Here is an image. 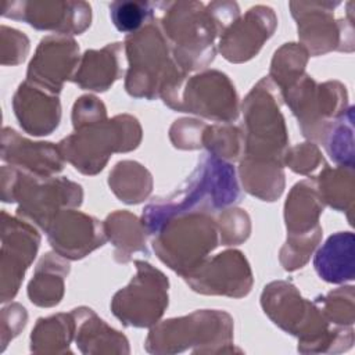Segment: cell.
I'll return each instance as SVG.
<instances>
[{
    "label": "cell",
    "mask_w": 355,
    "mask_h": 355,
    "mask_svg": "<svg viewBox=\"0 0 355 355\" xmlns=\"http://www.w3.org/2000/svg\"><path fill=\"white\" fill-rule=\"evenodd\" d=\"M239 197L233 166L209 153L173 194L147 205L141 223L150 234H155L173 216L196 212V208L201 212H208L207 208L216 211L239 201Z\"/></svg>",
    "instance_id": "6da1fadb"
},
{
    "label": "cell",
    "mask_w": 355,
    "mask_h": 355,
    "mask_svg": "<svg viewBox=\"0 0 355 355\" xmlns=\"http://www.w3.org/2000/svg\"><path fill=\"white\" fill-rule=\"evenodd\" d=\"M129 69L126 90L135 97L154 98L158 94L172 108L180 100L186 71L172 62L168 39L151 21L126 37Z\"/></svg>",
    "instance_id": "7a4b0ae2"
},
{
    "label": "cell",
    "mask_w": 355,
    "mask_h": 355,
    "mask_svg": "<svg viewBox=\"0 0 355 355\" xmlns=\"http://www.w3.org/2000/svg\"><path fill=\"white\" fill-rule=\"evenodd\" d=\"M140 137L137 121L129 115H118L110 121L78 128L73 135L58 143V150L78 171L94 175L104 168L112 153L136 148Z\"/></svg>",
    "instance_id": "3957f363"
},
{
    "label": "cell",
    "mask_w": 355,
    "mask_h": 355,
    "mask_svg": "<svg viewBox=\"0 0 355 355\" xmlns=\"http://www.w3.org/2000/svg\"><path fill=\"white\" fill-rule=\"evenodd\" d=\"M153 248L171 269L186 277L218 245V230L208 212L171 218L155 233Z\"/></svg>",
    "instance_id": "277c9868"
},
{
    "label": "cell",
    "mask_w": 355,
    "mask_h": 355,
    "mask_svg": "<svg viewBox=\"0 0 355 355\" xmlns=\"http://www.w3.org/2000/svg\"><path fill=\"white\" fill-rule=\"evenodd\" d=\"M161 7L162 28L175 46L178 65L187 72L212 61L214 40L220 29L211 12L197 1L161 3Z\"/></svg>",
    "instance_id": "5b68a950"
},
{
    "label": "cell",
    "mask_w": 355,
    "mask_h": 355,
    "mask_svg": "<svg viewBox=\"0 0 355 355\" xmlns=\"http://www.w3.org/2000/svg\"><path fill=\"white\" fill-rule=\"evenodd\" d=\"M11 173L10 196L4 201H19L17 214L28 222H35L44 232L64 207H76L82 202V187L65 178H42L21 172L17 166L8 168Z\"/></svg>",
    "instance_id": "8992f818"
},
{
    "label": "cell",
    "mask_w": 355,
    "mask_h": 355,
    "mask_svg": "<svg viewBox=\"0 0 355 355\" xmlns=\"http://www.w3.org/2000/svg\"><path fill=\"white\" fill-rule=\"evenodd\" d=\"M269 79H262L244 101L245 158L282 162L287 146L284 121Z\"/></svg>",
    "instance_id": "52a82bcc"
},
{
    "label": "cell",
    "mask_w": 355,
    "mask_h": 355,
    "mask_svg": "<svg viewBox=\"0 0 355 355\" xmlns=\"http://www.w3.org/2000/svg\"><path fill=\"white\" fill-rule=\"evenodd\" d=\"M287 104L297 115L304 136L323 141L330 118H340L347 110V93L337 82L316 85L304 75L283 89Z\"/></svg>",
    "instance_id": "ba28073f"
},
{
    "label": "cell",
    "mask_w": 355,
    "mask_h": 355,
    "mask_svg": "<svg viewBox=\"0 0 355 355\" xmlns=\"http://www.w3.org/2000/svg\"><path fill=\"white\" fill-rule=\"evenodd\" d=\"M137 276L112 300V312L126 326L147 327L161 318L168 305V280L150 263L135 262Z\"/></svg>",
    "instance_id": "9c48e42d"
},
{
    "label": "cell",
    "mask_w": 355,
    "mask_h": 355,
    "mask_svg": "<svg viewBox=\"0 0 355 355\" xmlns=\"http://www.w3.org/2000/svg\"><path fill=\"white\" fill-rule=\"evenodd\" d=\"M1 14L22 19L36 29L79 35L90 25V6L79 1H15L3 3Z\"/></svg>",
    "instance_id": "30bf717a"
},
{
    "label": "cell",
    "mask_w": 355,
    "mask_h": 355,
    "mask_svg": "<svg viewBox=\"0 0 355 355\" xmlns=\"http://www.w3.org/2000/svg\"><path fill=\"white\" fill-rule=\"evenodd\" d=\"M179 111L230 122L239 114L234 86L226 75L216 71L193 76L183 90Z\"/></svg>",
    "instance_id": "8fae6325"
},
{
    "label": "cell",
    "mask_w": 355,
    "mask_h": 355,
    "mask_svg": "<svg viewBox=\"0 0 355 355\" xmlns=\"http://www.w3.org/2000/svg\"><path fill=\"white\" fill-rule=\"evenodd\" d=\"M184 279L198 293L230 297L245 295L252 284L250 266L239 251H226L204 261Z\"/></svg>",
    "instance_id": "7c38bea8"
},
{
    "label": "cell",
    "mask_w": 355,
    "mask_h": 355,
    "mask_svg": "<svg viewBox=\"0 0 355 355\" xmlns=\"http://www.w3.org/2000/svg\"><path fill=\"white\" fill-rule=\"evenodd\" d=\"M79 60V47L71 37L49 36L43 39L28 69V82L57 94L64 80L72 79Z\"/></svg>",
    "instance_id": "4fadbf2b"
},
{
    "label": "cell",
    "mask_w": 355,
    "mask_h": 355,
    "mask_svg": "<svg viewBox=\"0 0 355 355\" xmlns=\"http://www.w3.org/2000/svg\"><path fill=\"white\" fill-rule=\"evenodd\" d=\"M46 233L54 251L69 259L83 258L105 241V230L98 220L73 209L57 214Z\"/></svg>",
    "instance_id": "5bb4252c"
},
{
    "label": "cell",
    "mask_w": 355,
    "mask_h": 355,
    "mask_svg": "<svg viewBox=\"0 0 355 355\" xmlns=\"http://www.w3.org/2000/svg\"><path fill=\"white\" fill-rule=\"evenodd\" d=\"M3 247H1V276L3 300L12 298L19 287L25 269L29 266L39 247V234L26 220L10 222L3 215Z\"/></svg>",
    "instance_id": "9a60e30c"
},
{
    "label": "cell",
    "mask_w": 355,
    "mask_h": 355,
    "mask_svg": "<svg viewBox=\"0 0 355 355\" xmlns=\"http://www.w3.org/2000/svg\"><path fill=\"white\" fill-rule=\"evenodd\" d=\"M275 28L276 17L272 8L265 6L252 7L243 18L236 19L222 32L220 53L232 62L247 61L259 51Z\"/></svg>",
    "instance_id": "2e32d148"
},
{
    "label": "cell",
    "mask_w": 355,
    "mask_h": 355,
    "mask_svg": "<svg viewBox=\"0 0 355 355\" xmlns=\"http://www.w3.org/2000/svg\"><path fill=\"white\" fill-rule=\"evenodd\" d=\"M340 3H290L291 14L297 19L298 36L311 51L318 55L333 49L343 50L344 22H334L333 8Z\"/></svg>",
    "instance_id": "e0dca14e"
},
{
    "label": "cell",
    "mask_w": 355,
    "mask_h": 355,
    "mask_svg": "<svg viewBox=\"0 0 355 355\" xmlns=\"http://www.w3.org/2000/svg\"><path fill=\"white\" fill-rule=\"evenodd\" d=\"M262 306L265 309V313L270 316V319L279 324L282 329H284L288 333H294L295 320L300 319V331L298 336H306V331H313V343L319 338V334H324L326 331L318 329L316 326L311 324L309 319L312 320H322L323 316L319 313V309H316L311 302L301 298L298 291L294 286L284 283V282H276L265 287V291L262 294ZM315 323V322H312ZM320 326H326L324 323H315Z\"/></svg>",
    "instance_id": "ac0fdd59"
},
{
    "label": "cell",
    "mask_w": 355,
    "mask_h": 355,
    "mask_svg": "<svg viewBox=\"0 0 355 355\" xmlns=\"http://www.w3.org/2000/svg\"><path fill=\"white\" fill-rule=\"evenodd\" d=\"M12 105L19 125L33 136L50 135L58 126L61 108L57 94L28 80L19 86Z\"/></svg>",
    "instance_id": "d6986e66"
},
{
    "label": "cell",
    "mask_w": 355,
    "mask_h": 355,
    "mask_svg": "<svg viewBox=\"0 0 355 355\" xmlns=\"http://www.w3.org/2000/svg\"><path fill=\"white\" fill-rule=\"evenodd\" d=\"M322 198L316 184L308 179L297 183L286 202V225L288 240H319L322 229L318 225L322 212Z\"/></svg>",
    "instance_id": "ffe728a7"
},
{
    "label": "cell",
    "mask_w": 355,
    "mask_h": 355,
    "mask_svg": "<svg viewBox=\"0 0 355 355\" xmlns=\"http://www.w3.org/2000/svg\"><path fill=\"white\" fill-rule=\"evenodd\" d=\"M3 159L42 178H49L62 169L58 146L28 141L7 128L3 130Z\"/></svg>",
    "instance_id": "44dd1931"
},
{
    "label": "cell",
    "mask_w": 355,
    "mask_h": 355,
    "mask_svg": "<svg viewBox=\"0 0 355 355\" xmlns=\"http://www.w3.org/2000/svg\"><path fill=\"white\" fill-rule=\"evenodd\" d=\"M352 232H338L327 239L315 255L313 266L318 275L329 283H344L354 279Z\"/></svg>",
    "instance_id": "7402d4cb"
},
{
    "label": "cell",
    "mask_w": 355,
    "mask_h": 355,
    "mask_svg": "<svg viewBox=\"0 0 355 355\" xmlns=\"http://www.w3.org/2000/svg\"><path fill=\"white\" fill-rule=\"evenodd\" d=\"M121 43L108 44L103 50H87L72 80L82 89L96 92L107 90L112 82L121 76Z\"/></svg>",
    "instance_id": "603a6c76"
},
{
    "label": "cell",
    "mask_w": 355,
    "mask_h": 355,
    "mask_svg": "<svg viewBox=\"0 0 355 355\" xmlns=\"http://www.w3.org/2000/svg\"><path fill=\"white\" fill-rule=\"evenodd\" d=\"M241 180L248 193L265 201L276 200L284 187L282 162L244 158L240 165Z\"/></svg>",
    "instance_id": "cb8c5ba5"
},
{
    "label": "cell",
    "mask_w": 355,
    "mask_h": 355,
    "mask_svg": "<svg viewBox=\"0 0 355 355\" xmlns=\"http://www.w3.org/2000/svg\"><path fill=\"white\" fill-rule=\"evenodd\" d=\"M105 234L116 247L115 258L119 262H128L132 254L141 251L147 254L144 225L129 212H115L104 223Z\"/></svg>",
    "instance_id": "d4e9b609"
},
{
    "label": "cell",
    "mask_w": 355,
    "mask_h": 355,
    "mask_svg": "<svg viewBox=\"0 0 355 355\" xmlns=\"http://www.w3.org/2000/svg\"><path fill=\"white\" fill-rule=\"evenodd\" d=\"M68 263L47 254L39 263L35 277L29 283L28 295L39 306L57 305L64 293V275L68 273Z\"/></svg>",
    "instance_id": "484cf974"
},
{
    "label": "cell",
    "mask_w": 355,
    "mask_h": 355,
    "mask_svg": "<svg viewBox=\"0 0 355 355\" xmlns=\"http://www.w3.org/2000/svg\"><path fill=\"white\" fill-rule=\"evenodd\" d=\"M108 183L121 201L137 204L150 194L153 180L151 175L140 164L122 161L110 173Z\"/></svg>",
    "instance_id": "4316f807"
},
{
    "label": "cell",
    "mask_w": 355,
    "mask_h": 355,
    "mask_svg": "<svg viewBox=\"0 0 355 355\" xmlns=\"http://www.w3.org/2000/svg\"><path fill=\"white\" fill-rule=\"evenodd\" d=\"M354 168H324L318 178V193L330 207L345 211L352 209L354 200Z\"/></svg>",
    "instance_id": "83f0119b"
},
{
    "label": "cell",
    "mask_w": 355,
    "mask_h": 355,
    "mask_svg": "<svg viewBox=\"0 0 355 355\" xmlns=\"http://www.w3.org/2000/svg\"><path fill=\"white\" fill-rule=\"evenodd\" d=\"M352 107H349L337 122H333L323 143L329 155L341 166H354V140H352Z\"/></svg>",
    "instance_id": "f1b7e54d"
},
{
    "label": "cell",
    "mask_w": 355,
    "mask_h": 355,
    "mask_svg": "<svg viewBox=\"0 0 355 355\" xmlns=\"http://www.w3.org/2000/svg\"><path fill=\"white\" fill-rule=\"evenodd\" d=\"M306 58V50L294 43H287L276 51L272 61L270 76H273V80L282 87V90L302 76Z\"/></svg>",
    "instance_id": "f546056e"
},
{
    "label": "cell",
    "mask_w": 355,
    "mask_h": 355,
    "mask_svg": "<svg viewBox=\"0 0 355 355\" xmlns=\"http://www.w3.org/2000/svg\"><path fill=\"white\" fill-rule=\"evenodd\" d=\"M155 3L148 1H114L110 6L111 19L118 31L123 33H136L143 25L153 19Z\"/></svg>",
    "instance_id": "4dcf8cb0"
},
{
    "label": "cell",
    "mask_w": 355,
    "mask_h": 355,
    "mask_svg": "<svg viewBox=\"0 0 355 355\" xmlns=\"http://www.w3.org/2000/svg\"><path fill=\"white\" fill-rule=\"evenodd\" d=\"M241 132L234 126H208L202 132L201 143L220 159H237L241 151Z\"/></svg>",
    "instance_id": "1f68e13d"
},
{
    "label": "cell",
    "mask_w": 355,
    "mask_h": 355,
    "mask_svg": "<svg viewBox=\"0 0 355 355\" xmlns=\"http://www.w3.org/2000/svg\"><path fill=\"white\" fill-rule=\"evenodd\" d=\"M283 159L293 171L304 175L316 169L318 164L323 161L318 147L312 143H304L291 148L290 153L287 151V154H284Z\"/></svg>",
    "instance_id": "d6a6232c"
},
{
    "label": "cell",
    "mask_w": 355,
    "mask_h": 355,
    "mask_svg": "<svg viewBox=\"0 0 355 355\" xmlns=\"http://www.w3.org/2000/svg\"><path fill=\"white\" fill-rule=\"evenodd\" d=\"M72 119H73L75 129L86 125H92V123L107 119L105 108L98 98L93 96H83L73 105Z\"/></svg>",
    "instance_id": "836d02e7"
}]
</instances>
